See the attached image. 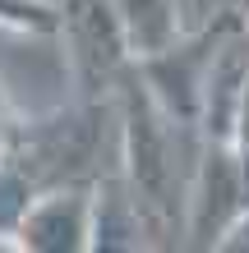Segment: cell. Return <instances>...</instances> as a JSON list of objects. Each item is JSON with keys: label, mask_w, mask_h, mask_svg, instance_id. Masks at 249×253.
<instances>
[{"label": "cell", "mask_w": 249, "mask_h": 253, "mask_svg": "<svg viewBox=\"0 0 249 253\" xmlns=\"http://www.w3.org/2000/svg\"><path fill=\"white\" fill-rule=\"evenodd\" d=\"M125 157H129V180L139 193V221L152 230H162L175 216V161H171V138H166V120L157 97L143 83L129 79L125 83Z\"/></svg>", "instance_id": "obj_1"}, {"label": "cell", "mask_w": 249, "mask_h": 253, "mask_svg": "<svg viewBox=\"0 0 249 253\" xmlns=\"http://www.w3.org/2000/svg\"><path fill=\"white\" fill-rule=\"evenodd\" d=\"M0 23L23 28V33H51L60 19H55L51 5H42V0H0Z\"/></svg>", "instance_id": "obj_6"}, {"label": "cell", "mask_w": 249, "mask_h": 253, "mask_svg": "<svg viewBox=\"0 0 249 253\" xmlns=\"http://www.w3.org/2000/svg\"><path fill=\"white\" fill-rule=\"evenodd\" d=\"M245 203H249V184L240 157H231L226 147H212L199 170V189L189 198V235L199 244H222V235L236 226Z\"/></svg>", "instance_id": "obj_2"}, {"label": "cell", "mask_w": 249, "mask_h": 253, "mask_svg": "<svg viewBox=\"0 0 249 253\" xmlns=\"http://www.w3.org/2000/svg\"><path fill=\"white\" fill-rule=\"evenodd\" d=\"M23 244L28 249H83L93 235V198L83 193H51L23 212Z\"/></svg>", "instance_id": "obj_4"}, {"label": "cell", "mask_w": 249, "mask_h": 253, "mask_svg": "<svg viewBox=\"0 0 249 253\" xmlns=\"http://www.w3.org/2000/svg\"><path fill=\"white\" fill-rule=\"evenodd\" d=\"M134 60H152L175 46V0H115Z\"/></svg>", "instance_id": "obj_5"}, {"label": "cell", "mask_w": 249, "mask_h": 253, "mask_svg": "<svg viewBox=\"0 0 249 253\" xmlns=\"http://www.w3.org/2000/svg\"><path fill=\"white\" fill-rule=\"evenodd\" d=\"M65 23H69L74 60L83 69L88 87L111 83V74L120 69V60L129 55L125 23H120V14H115V0H65Z\"/></svg>", "instance_id": "obj_3"}, {"label": "cell", "mask_w": 249, "mask_h": 253, "mask_svg": "<svg viewBox=\"0 0 249 253\" xmlns=\"http://www.w3.org/2000/svg\"><path fill=\"white\" fill-rule=\"evenodd\" d=\"M236 157H240V170H245V184H249V69H245L240 101H236Z\"/></svg>", "instance_id": "obj_7"}]
</instances>
